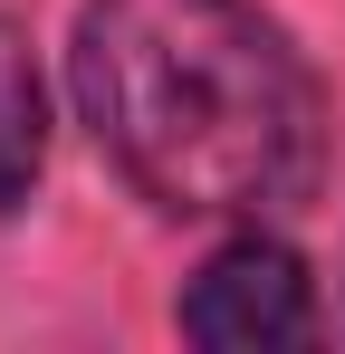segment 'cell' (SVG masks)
<instances>
[{"label":"cell","mask_w":345,"mask_h":354,"mask_svg":"<svg viewBox=\"0 0 345 354\" xmlns=\"http://www.w3.org/2000/svg\"><path fill=\"white\" fill-rule=\"evenodd\" d=\"M77 115L172 221H278L326 173V96L259 0H87Z\"/></svg>","instance_id":"cell-1"},{"label":"cell","mask_w":345,"mask_h":354,"mask_svg":"<svg viewBox=\"0 0 345 354\" xmlns=\"http://www.w3.org/2000/svg\"><path fill=\"white\" fill-rule=\"evenodd\" d=\"M182 335L192 345H307L317 335V288L297 268L288 239H230L202 259V278L182 288Z\"/></svg>","instance_id":"cell-2"},{"label":"cell","mask_w":345,"mask_h":354,"mask_svg":"<svg viewBox=\"0 0 345 354\" xmlns=\"http://www.w3.org/2000/svg\"><path fill=\"white\" fill-rule=\"evenodd\" d=\"M48 163V115H39V67H29V39L0 19V211L29 201V182Z\"/></svg>","instance_id":"cell-3"}]
</instances>
